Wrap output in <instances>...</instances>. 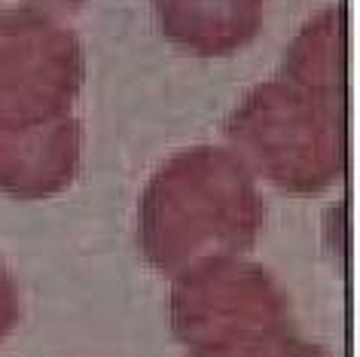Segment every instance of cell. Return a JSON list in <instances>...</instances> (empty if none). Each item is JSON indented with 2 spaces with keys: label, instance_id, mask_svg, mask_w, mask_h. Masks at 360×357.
<instances>
[{
  "label": "cell",
  "instance_id": "cell-1",
  "mask_svg": "<svg viewBox=\"0 0 360 357\" xmlns=\"http://www.w3.org/2000/svg\"><path fill=\"white\" fill-rule=\"evenodd\" d=\"M263 199L250 168L220 147L171 156L141 195L138 242L165 275L236 257L257 242Z\"/></svg>",
  "mask_w": 360,
  "mask_h": 357
},
{
  "label": "cell",
  "instance_id": "cell-2",
  "mask_svg": "<svg viewBox=\"0 0 360 357\" xmlns=\"http://www.w3.org/2000/svg\"><path fill=\"white\" fill-rule=\"evenodd\" d=\"M226 135L248 168L287 193H321L345 165V107L290 83L257 86L226 122Z\"/></svg>",
  "mask_w": 360,
  "mask_h": 357
},
{
  "label": "cell",
  "instance_id": "cell-7",
  "mask_svg": "<svg viewBox=\"0 0 360 357\" xmlns=\"http://www.w3.org/2000/svg\"><path fill=\"white\" fill-rule=\"evenodd\" d=\"M284 79L309 89V92L342 98V13L330 6V13L318 15L300 37L293 40L284 61Z\"/></svg>",
  "mask_w": 360,
  "mask_h": 357
},
{
  "label": "cell",
  "instance_id": "cell-6",
  "mask_svg": "<svg viewBox=\"0 0 360 357\" xmlns=\"http://www.w3.org/2000/svg\"><path fill=\"white\" fill-rule=\"evenodd\" d=\"M165 34L195 56H229L250 43L263 22V0H156Z\"/></svg>",
  "mask_w": 360,
  "mask_h": 357
},
{
  "label": "cell",
  "instance_id": "cell-9",
  "mask_svg": "<svg viewBox=\"0 0 360 357\" xmlns=\"http://www.w3.org/2000/svg\"><path fill=\"white\" fill-rule=\"evenodd\" d=\"M15 324H19V290L13 275L0 263V339L10 336Z\"/></svg>",
  "mask_w": 360,
  "mask_h": 357
},
{
  "label": "cell",
  "instance_id": "cell-4",
  "mask_svg": "<svg viewBox=\"0 0 360 357\" xmlns=\"http://www.w3.org/2000/svg\"><path fill=\"white\" fill-rule=\"evenodd\" d=\"M83 86V46L31 6L0 15V122H46L70 113Z\"/></svg>",
  "mask_w": 360,
  "mask_h": 357
},
{
  "label": "cell",
  "instance_id": "cell-5",
  "mask_svg": "<svg viewBox=\"0 0 360 357\" xmlns=\"http://www.w3.org/2000/svg\"><path fill=\"white\" fill-rule=\"evenodd\" d=\"M79 126L70 113L46 122H0V193L46 199L74 181Z\"/></svg>",
  "mask_w": 360,
  "mask_h": 357
},
{
  "label": "cell",
  "instance_id": "cell-3",
  "mask_svg": "<svg viewBox=\"0 0 360 357\" xmlns=\"http://www.w3.org/2000/svg\"><path fill=\"white\" fill-rule=\"evenodd\" d=\"M171 327L190 354H202L290 327V309L266 269L236 257H217L177 275Z\"/></svg>",
  "mask_w": 360,
  "mask_h": 357
},
{
  "label": "cell",
  "instance_id": "cell-8",
  "mask_svg": "<svg viewBox=\"0 0 360 357\" xmlns=\"http://www.w3.org/2000/svg\"><path fill=\"white\" fill-rule=\"evenodd\" d=\"M190 357H330L321 345H311L293 333V327L272 330L263 336H250L241 342L214 348V351L190 354Z\"/></svg>",
  "mask_w": 360,
  "mask_h": 357
}]
</instances>
